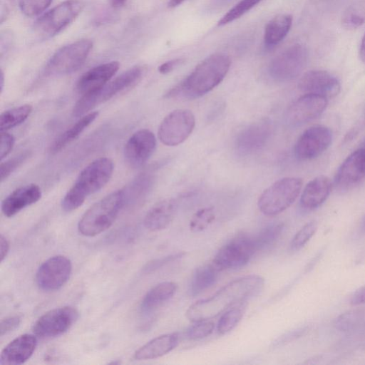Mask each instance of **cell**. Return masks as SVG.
Returning a JSON list of instances; mask_svg holds the SVG:
<instances>
[{
    "label": "cell",
    "instance_id": "cell-1",
    "mask_svg": "<svg viewBox=\"0 0 365 365\" xmlns=\"http://www.w3.org/2000/svg\"><path fill=\"white\" fill-rule=\"evenodd\" d=\"M264 279L257 274H249L232 280L215 294L192 304L186 312L192 322L214 318L236 304L246 302L263 288Z\"/></svg>",
    "mask_w": 365,
    "mask_h": 365
},
{
    "label": "cell",
    "instance_id": "cell-2",
    "mask_svg": "<svg viewBox=\"0 0 365 365\" xmlns=\"http://www.w3.org/2000/svg\"><path fill=\"white\" fill-rule=\"evenodd\" d=\"M231 61L222 53H214L198 63L183 81L170 88L166 98H185L194 99L201 97L217 86L226 76Z\"/></svg>",
    "mask_w": 365,
    "mask_h": 365
},
{
    "label": "cell",
    "instance_id": "cell-3",
    "mask_svg": "<svg viewBox=\"0 0 365 365\" xmlns=\"http://www.w3.org/2000/svg\"><path fill=\"white\" fill-rule=\"evenodd\" d=\"M113 172V163L108 158H100L87 165L64 196L61 207L66 212L73 211L84 202L86 197L101 190L109 181Z\"/></svg>",
    "mask_w": 365,
    "mask_h": 365
},
{
    "label": "cell",
    "instance_id": "cell-4",
    "mask_svg": "<svg viewBox=\"0 0 365 365\" xmlns=\"http://www.w3.org/2000/svg\"><path fill=\"white\" fill-rule=\"evenodd\" d=\"M125 205L123 190L110 193L94 203L82 216L78 232L86 237L96 236L109 228Z\"/></svg>",
    "mask_w": 365,
    "mask_h": 365
},
{
    "label": "cell",
    "instance_id": "cell-5",
    "mask_svg": "<svg viewBox=\"0 0 365 365\" xmlns=\"http://www.w3.org/2000/svg\"><path fill=\"white\" fill-rule=\"evenodd\" d=\"M145 72V68L143 66L132 67L102 87L83 94L73 107V116L81 117L96 106L110 100L117 93L135 86L141 80Z\"/></svg>",
    "mask_w": 365,
    "mask_h": 365
},
{
    "label": "cell",
    "instance_id": "cell-6",
    "mask_svg": "<svg viewBox=\"0 0 365 365\" xmlns=\"http://www.w3.org/2000/svg\"><path fill=\"white\" fill-rule=\"evenodd\" d=\"M302 187V179L296 177L283 178L274 182L260 195L257 201L259 210L267 216L282 212L295 201Z\"/></svg>",
    "mask_w": 365,
    "mask_h": 365
},
{
    "label": "cell",
    "instance_id": "cell-7",
    "mask_svg": "<svg viewBox=\"0 0 365 365\" xmlns=\"http://www.w3.org/2000/svg\"><path fill=\"white\" fill-rule=\"evenodd\" d=\"M84 6L80 0H66L41 16L34 24V34L40 38L54 36L79 15Z\"/></svg>",
    "mask_w": 365,
    "mask_h": 365
},
{
    "label": "cell",
    "instance_id": "cell-8",
    "mask_svg": "<svg viewBox=\"0 0 365 365\" xmlns=\"http://www.w3.org/2000/svg\"><path fill=\"white\" fill-rule=\"evenodd\" d=\"M93 48L89 39H81L57 50L48 61L45 72L48 75H65L78 69Z\"/></svg>",
    "mask_w": 365,
    "mask_h": 365
},
{
    "label": "cell",
    "instance_id": "cell-9",
    "mask_svg": "<svg viewBox=\"0 0 365 365\" xmlns=\"http://www.w3.org/2000/svg\"><path fill=\"white\" fill-rule=\"evenodd\" d=\"M308 51L302 43H295L284 49L269 63L268 73L277 82H287L301 74L306 67Z\"/></svg>",
    "mask_w": 365,
    "mask_h": 365
},
{
    "label": "cell",
    "instance_id": "cell-10",
    "mask_svg": "<svg viewBox=\"0 0 365 365\" xmlns=\"http://www.w3.org/2000/svg\"><path fill=\"white\" fill-rule=\"evenodd\" d=\"M256 252L252 237L239 235L219 250L212 262L220 271L237 269L246 265Z\"/></svg>",
    "mask_w": 365,
    "mask_h": 365
},
{
    "label": "cell",
    "instance_id": "cell-11",
    "mask_svg": "<svg viewBox=\"0 0 365 365\" xmlns=\"http://www.w3.org/2000/svg\"><path fill=\"white\" fill-rule=\"evenodd\" d=\"M195 125V118L191 110H175L162 120L158 128V138L164 145L175 146L190 135Z\"/></svg>",
    "mask_w": 365,
    "mask_h": 365
},
{
    "label": "cell",
    "instance_id": "cell-12",
    "mask_svg": "<svg viewBox=\"0 0 365 365\" xmlns=\"http://www.w3.org/2000/svg\"><path fill=\"white\" fill-rule=\"evenodd\" d=\"M78 317V312L66 306L51 309L41 316L33 326V332L41 338H51L66 332Z\"/></svg>",
    "mask_w": 365,
    "mask_h": 365
},
{
    "label": "cell",
    "instance_id": "cell-13",
    "mask_svg": "<svg viewBox=\"0 0 365 365\" xmlns=\"http://www.w3.org/2000/svg\"><path fill=\"white\" fill-rule=\"evenodd\" d=\"M332 132L325 125H315L305 130L294 145V155L300 160L316 158L331 145Z\"/></svg>",
    "mask_w": 365,
    "mask_h": 365
},
{
    "label": "cell",
    "instance_id": "cell-14",
    "mask_svg": "<svg viewBox=\"0 0 365 365\" xmlns=\"http://www.w3.org/2000/svg\"><path fill=\"white\" fill-rule=\"evenodd\" d=\"M72 270L71 260L65 256L56 255L46 260L38 267L36 281L38 287L44 291H54L63 286Z\"/></svg>",
    "mask_w": 365,
    "mask_h": 365
},
{
    "label": "cell",
    "instance_id": "cell-15",
    "mask_svg": "<svg viewBox=\"0 0 365 365\" xmlns=\"http://www.w3.org/2000/svg\"><path fill=\"white\" fill-rule=\"evenodd\" d=\"M272 133L269 119L264 118L243 128L237 135L235 146L238 154L248 155L262 150Z\"/></svg>",
    "mask_w": 365,
    "mask_h": 365
},
{
    "label": "cell",
    "instance_id": "cell-16",
    "mask_svg": "<svg viewBox=\"0 0 365 365\" xmlns=\"http://www.w3.org/2000/svg\"><path fill=\"white\" fill-rule=\"evenodd\" d=\"M364 178L365 149L359 147L341 163L334 182L339 191L344 192L357 185Z\"/></svg>",
    "mask_w": 365,
    "mask_h": 365
},
{
    "label": "cell",
    "instance_id": "cell-17",
    "mask_svg": "<svg viewBox=\"0 0 365 365\" xmlns=\"http://www.w3.org/2000/svg\"><path fill=\"white\" fill-rule=\"evenodd\" d=\"M156 148L154 134L148 129L134 133L128 140L124 148L126 163L132 168L143 165L153 154Z\"/></svg>",
    "mask_w": 365,
    "mask_h": 365
},
{
    "label": "cell",
    "instance_id": "cell-18",
    "mask_svg": "<svg viewBox=\"0 0 365 365\" xmlns=\"http://www.w3.org/2000/svg\"><path fill=\"white\" fill-rule=\"evenodd\" d=\"M327 99L322 96L305 93L289 107L287 120L292 125H298L317 118L326 109Z\"/></svg>",
    "mask_w": 365,
    "mask_h": 365
},
{
    "label": "cell",
    "instance_id": "cell-19",
    "mask_svg": "<svg viewBox=\"0 0 365 365\" xmlns=\"http://www.w3.org/2000/svg\"><path fill=\"white\" fill-rule=\"evenodd\" d=\"M298 88L305 93H313L330 98L339 94L341 85L339 80L328 71L311 70L302 76Z\"/></svg>",
    "mask_w": 365,
    "mask_h": 365
},
{
    "label": "cell",
    "instance_id": "cell-20",
    "mask_svg": "<svg viewBox=\"0 0 365 365\" xmlns=\"http://www.w3.org/2000/svg\"><path fill=\"white\" fill-rule=\"evenodd\" d=\"M37 345L35 335L21 334L10 341L1 351V365H18L25 363L33 354Z\"/></svg>",
    "mask_w": 365,
    "mask_h": 365
},
{
    "label": "cell",
    "instance_id": "cell-21",
    "mask_svg": "<svg viewBox=\"0 0 365 365\" xmlns=\"http://www.w3.org/2000/svg\"><path fill=\"white\" fill-rule=\"evenodd\" d=\"M119 67V63L113 61L89 69L77 81V91L83 95L102 87L115 76Z\"/></svg>",
    "mask_w": 365,
    "mask_h": 365
},
{
    "label": "cell",
    "instance_id": "cell-22",
    "mask_svg": "<svg viewBox=\"0 0 365 365\" xmlns=\"http://www.w3.org/2000/svg\"><path fill=\"white\" fill-rule=\"evenodd\" d=\"M41 197V189L36 184L19 187L3 200L1 211L6 217H13L25 207L36 203Z\"/></svg>",
    "mask_w": 365,
    "mask_h": 365
},
{
    "label": "cell",
    "instance_id": "cell-23",
    "mask_svg": "<svg viewBox=\"0 0 365 365\" xmlns=\"http://www.w3.org/2000/svg\"><path fill=\"white\" fill-rule=\"evenodd\" d=\"M331 182L325 175H319L305 186L300 197V206L305 210H313L321 206L331 190Z\"/></svg>",
    "mask_w": 365,
    "mask_h": 365
},
{
    "label": "cell",
    "instance_id": "cell-24",
    "mask_svg": "<svg viewBox=\"0 0 365 365\" xmlns=\"http://www.w3.org/2000/svg\"><path fill=\"white\" fill-rule=\"evenodd\" d=\"M177 207V202L174 199L160 200L147 212L144 218L145 227L150 231H159L166 228L173 221Z\"/></svg>",
    "mask_w": 365,
    "mask_h": 365
},
{
    "label": "cell",
    "instance_id": "cell-25",
    "mask_svg": "<svg viewBox=\"0 0 365 365\" xmlns=\"http://www.w3.org/2000/svg\"><path fill=\"white\" fill-rule=\"evenodd\" d=\"M179 343V335L170 333L158 336L140 347L134 353L136 360L153 359L173 350Z\"/></svg>",
    "mask_w": 365,
    "mask_h": 365
},
{
    "label": "cell",
    "instance_id": "cell-26",
    "mask_svg": "<svg viewBox=\"0 0 365 365\" xmlns=\"http://www.w3.org/2000/svg\"><path fill=\"white\" fill-rule=\"evenodd\" d=\"M292 24V16L288 14L273 17L266 25L264 33V46L272 50L287 36Z\"/></svg>",
    "mask_w": 365,
    "mask_h": 365
},
{
    "label": "cell",
    "instance_id": "cell-27",
    "mask_svg": "<svg viewBox=\"0 0 365 365\" xmlns=\"http://www.w3.org/2000/svg\"><path fill=\"white\" fill-rule=\"evenodd\" d=\"M178 285L174 282H163L151 288L144 296L140 308L149 313L169 301L175 294Z\"/></svg>",
    "mask_w": 365,
    "mask_h": 365
},
{
    "label": "cell",
    "instance_id": "cell-28",
    "mask_svg": "<svg viewBox=\"0 0 365 365\" xmlns=\"http://www.w3.org/2000/svg\"><path fill=\"white\" fill-rule=\"evenodd\" d=\"M220 271L213 262L197 267L190 279L189 294L191 297L197 296L214 285L217 281Z\"/></svg>",
    "mask_w": 365,
    "mask_h": 365
},
{
    "label": "cell",
    "instance_id": "cell-29",
    "mask_svg": "<svg viewBox=\"0 0 365 365\" xmlns=\"http://www.w3.org/2000/svg\"><path fill=\"white\" fill-rule=\"evenodd\" d=\"M98 113H88L76 121L65 132L61 134L53 143L50 151L53 153H57L68 144L74 140L78 135L98 117Z\"/></svg>",
    "mask_w": 365,
    "mask_h": 365
},
{
    "label": "cell",
    "instance_id": "cell-30",
    "mask_svg": "<svg viewBox=\"0 0 365 365\" xmlns=\"http://www.w3.org/2000/svg\"><path fill=\"white\" fill-rule=\"evenodd\" d=\"M32 111L31 105L25 104L4 111L0 116L1 132L7 131L22 123Z\"/></svg>",
    "mask_w": 365,
    "mask_h": 365
},
{
    "label": "cell",
    "instance_id": "cell-31",
    "mask_svg": "<svg viewBox=\"0 0 365 365\" xmlns=\"http://www.w3.org/2000/svg\"><path fill=\"white\" fill-rule=\"evenodd\" d=\"M153 184V176L151 173H143L138 176L128 190H123L125 203L136 202L143 198L150 191Z\"/></svg>",
    "mask_w": 365,
    "mask_h": 365
},
{
    "label": "cell",
    "instance_id": "cell-32",
    "mask_svg": "<svg viewBox=\"0 0 365 365\" xmlns=\"http://www.w3.org/2000/svg\"><path fill=\"white\" fill-rule=\"evenodd\" d=\"M365 21V0H358L349 5L341 16V24L351 30L361 26Z\"/></svg>",
    "mask_w": 365,
    "mask_h": 365
},
{
    "label": "cell",
    "instance_id": "cell-33",
    "mask_svg": "<svg viewBox=\"0 0 365 365\" xmlns=\"http://www.w3.org/2000/svg\"><path fill=\"white\" fill-rule=\"evenodd\" d=\"M284 225L282 222L267 225L259 233L252 237L256 251L262 250L274 245L280 237Z\"/></svg>",
    "mask_w": 365,
    "mask_h": 365
},
{
    "label": "cell",
    "instance_id": "cell-34",
    "mask_svg": "<svg viewBox=\"0 0 365 365\" xmlns=\"http://www.w3.org/2000/svg\"><path fill=\"white\" fill-rule=\"evenodd\" d=\"M245 309V302H242L225 311L217 322V332L220 334H225L232 331L242 319Z\"/></svg>",
    "mask_w": 365,
    "mask_h": 365
},
{
    "label": "cell",
    "instance_id": "cell-35",
    "mask_svg": "<svg viewBox=\"0 0 365 365\" xmlns=\"http://www.w3.org/2000/svg\"><path fill=\"white\" fill-rule=\"evenodd\" d=\"M215 213L212 207H206L198 210L191 217L189 222L190 230L200 232L206 230L215 220Z\"/></svg>",
    "mask_w": 365,
    "mask_h": 365
},
{
    "label": "cell",
    "instance_id": "cell-36",
    "mask_svg": "<svg viewBox=\"0 0 365 365\" xmlns=\"http://www.w3.org/2000/svg\"><path fill=\"white\" fill-rule=\"evenodd\" d=\"M262 0H240L229 10L219 21V26L227 25L245 14Z\"/></svg>",
    "mask_w": 365,
    "mask_h": 365
},
{
    "label": "cell",
    "instance_id": "cell-37",
    "mask_svg": "<svg viewBox=\"0 0 365 365\" xmlns=\"http://www.w3.org/2000/svg\"><path fill=\"white\" fill-rule=\"evenodd\" d=\"M317 227L318 224L316 221H311L304 225L292 238L290 249L293 251L302 249L314 235Z\"/></svg>",
    "mask_w": 365,
    "mask_h": 365
},
{
    "label": "cell",
    "instance_id": "cell-38",
    "mask_svg": "<svg viewBox=\"0 0 365 365\" xmlns=\"http://www.w3.org/2000/svg\"><path fill=\"white\" fill-rule=\"evenodd\" d=\"M186 331V336L190 340H199L210 335L215 328L212 321L207 319L194 322Z\"/></svg>",
    "mask_w": 365,
    "mask_h": 365
},
{
    "label": "cell",
    "instance_id": "cell-39",
    "mask_svg": "<svg viewBox=\"0 0 365 365\" xmlns=\"http://www.w3.org/2000/svg\"><path fill=\"white\" fill-rule=\"evenodd\" d=\"M51 2L52 0H20L19 8L25 16L34 17L42 14Z\"/></svg>",
    "mask_w": 365,
    "mask_h": 365
},
{
    "label": "cell",
    "instance_id": "cell-40",
    "mask_svg": "<svg viewBox=\"0 0 365 365\" xmlns=\"http://www.w3.org/2000/svg\"><path fill=\"white\" fill-rule=\"evenodd\" d=\"M28 152L22 153L1 164V182L5 180L28 157Z\"/></svg>",
    "mask_w": 365,
    "mask_h": 365
},
{
    "label": "cell",
    "instance_id": "cell-41",
    "mask_svg": "<svg viewBox=\"0 0 365 365\" xmlns=\"http://www.w3.org/2000/svg\"><path fill=\"white\" fill-rule=\"evenodd\" d=\"M186 255L185 252H179L175 254L165 256L148 262L144 269L146 272H153L160 267L182 258Z\"/></svg>",
    "mask_w": 365,
    "mask_h": 365
},
{
    "label": "cell",
    "instance_id": "cell-42",
    "mask_svg": "<svg viewBox=\"0 0 365 365\" xmlns=\"http://www.w3.org/2000/svg\"><path fill=\"white\" fill-rule=\"evenodd\" d=\"M307 328H299L289 332H287L276 339L272 344V349L282 346L290 341L300 337L306 331Z\"/></svg>",
    "mask_w": 365,
    "mask_h": 365
},
{
    "label": "cell",
    "instance_id": "cell-43",
    "mask_svg": "<svg viewBox=\"0 0 365 365\" xmlns=\"http://www.w3.org/2000/svg\"><path fill=\"white\" fill-rule=\"evenodd\" d=\"M21 317L19 315H14L5 317L0 322V335L3 336L16 329L20 324Z\"/></svg>",
    "mask_w": 365,
    "mask_h": 365
},
{
    "label": "cell",
    "instance_id": "cell-44",
    "mask_svg": "<svg viewBox=\"0 0 365 365\" xmlns=\"http://www.w3.org/2000/svg\"><path fill=\"white\" fill-rule=\"evenodd\" d=\"M15 143L14 137L6 131L1 132L0 143V158L3 160L11 151Z\"/></svg>",
    "mask_w": 365,
    "mask_h": 365
},
{
    "label": "cell",
    "instance_id": "cell-45",
    "mask_svg": "<svg viewBox=\"0 0 365 365\" xmlns=\"http://www.w3.org/2000/svg\"><path fill=\"white\" fill-rule=\"evenodd\" d=\"M185 61L184 58H177L171 59L163 63L158 67V71L162 74H167L173 71L178 66L183 63Z\"/></svg>",
    "mask_w": 365,
    "mask_h": 365
},
{
    "label": "cell",
    "instance_id": "cell-46",
    "mask_svg": "<svg viewBox=\"0 0 365 365\" xmlns=\"http://www.w3.org/2000/svg\"><path fill=\"white\" fill-rule=\"evenodd\" d=\"M350 302L354 306L365 304V285L355 291L351 297Z\"/></svg>",
    "mask_w": 365,
    "mask_h": 365
},
{
    "label": "cell",
    "instance_id": "cell-47",
    "mask_svg": "<svg viewBox=\"0 0 365 365\" xmlns=\"http://www.w3.org/2000/svg\"><path fill=\"white\" fill-rule=\"evenodd\" d=\"M9 242L3 235L0 237V258L1 262L6 257L9 250Z\"/></svg>",
    "mask_w": 365,
    "mask_h": 365
},
{
    "label": "cell",
    "instance_id": "cell-48",
    "mask_svg": "<svg viewBox=\"0 0 365 365\" xmlns=\"http://www.w3.org/2000/svg\"><path fill=\"white\" fill-rule=\"evenodd\" d=\"M359 57L361 60L365 63V33L362 38L359 48Z\"/></svg>",
    "mask_w": 365,
    "mask_h": 365
},
{
    "label": "cell",
    "instance_id": "cell-49",
    "mask_svg": "<svg viewBox=\"0 0 365 365\" xmlns=\"http://www.w3.org/2000/svg\"><path fill=\"white\" fill-rule=\"evenodd\" d=\"M113 7L118 8L123 6L127 0H108Z\"/></svg>",
    "mask_w": 365,
    "mask_h": 365
},
{
    "label": "cell",
    "instance_id": "cell-50",
    "mask_svg": "<svg viewBox=\"0 0 365 365\" xmlns=\"http://www.w3.org/2000/svg\"><path fill=\"white\" fill-rule=\"evenodd\" d=\"M186 0H170L168 3V6L170 8L176 7L182 4Z\"/></svg>",
    "mask_w": 365,
    "mask_h": 365
},
{
    "label": "cell",
    "instance_id": "cell-51",
    "mask_svg": "<svg viewBox=\"0 0 365 365\" xmlns=\"http://www.w3.org/2000/svg\"><path fill=\"white\" fill-rule=\"evenodd\" d=\"M4 75L3 73H1V83H0V88H1V92H2L3 88H4Z\"/></svg>",
    "mask_w": 365,
    "mask_h": 365
},
{
    "label": "cell",
    "instance_id": "cell-52",
    "mask_svg": "<svg viewBox=\"0 0 365 365\" xmlns=\"http://www.w3.org/2000/svg\"><path fill=\"white\" fill-rule=\"evenodd\" d=\"M359 147L365 149V138L361 141Z\"/></svg>",
    "mask_w": 365,
    "mask_h": 365
},
{
    "label": "cell",
    "instance_id": "cell-53",
    "mask_svg": "<svg viewBox=\"0 0 365 365\" xmlns=\"http://www.w3.org/2000/svg\"><path fill=\"white\" fill-rule=\"evenodd\" d=\"M363 227L365 230V217H364V221H363Z\"/></svg>",
    "mask_w": 365,
    "mask_h": 365
}]
</instances>
